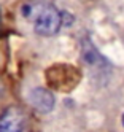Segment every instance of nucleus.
<instances>
[{
	"mask_svg": "<svg viewBox=\"0 0 124 132\" xmlns=\"http://www.w3.org/2000/svg\"><path fill=\"white\" fill-rule=\"evenodd\" d=\"M121 122H122V126H124V115H122V118H121Z\"/></svg>",
	"mask_w": 124,
	"mask_h": 132,
	"instance_id": "5",
	"label": "nucleus"
},
{
	"mask_svg": "<svg viewBox=\"0 0 124 132\" xmlns=\"http://www.w3.org/2000/svg\"><path fill=\"white\" fill-rule=\"evenodd\" d=\"M29 100L42 113H49L54 108V103H56L54 94L49 89H45V88H34L29 92Z\"/></svg>",
	"mask_w": 124,
	"mask_h": 132,
	"instance_id": "3",
	"label": "nucleus"
},
{
	"mask_svg": "<svg viewBox=\"0 0 124 132\" xmlns=\"http://www.w3.org/2000/svg\"><path fill=\"white\" fill-rule=\"evenodd\" d=\"M21 16L30 19L35 34L51 37L62 27V11L48 2H26L21 5Z\"/></svg>",
	"mask_w": 124,
	"mask_h": 132,
	"instance_id": "1",
	"label": "nucleus"
},
{
	"mask_svg": "<svg viewBox=\"0 0 124 132\" xmlns=\"http://www.w3.org/2000/svg\"><path fill=\"white\" fill-rule=\"evenodd\" d=\"M0 132H29V121L19 107H8L0 115Z\"/></svg>",
	"mask_w": 124,
	"mask_h": 132,
	"instance_id": "2",
	"label": "nucleus"
},
{
	"mask_svg": "<svg viewBox=\"0 0 124 132\" xmlns=\"http://www.w3.org/2000/svg\"><path fill=\"white\" fill-rule=\"evenodd\" d=\"M81 57L83 61L86 62V65H89L91 69H95V70H102V61L103 57L97 53V50L94 48V45L89 42V40H84L83 42V48H81Z\"/></svg>",
	"mask_w": 124,
	"mask_h": 132,
	"instance_id": "4",
	"label": "nucleus"
}]
</instances>
